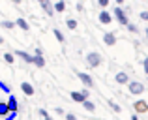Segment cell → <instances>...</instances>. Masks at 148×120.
<instances>
[{"label":"cell","instance_id":"obj_26","mask_svg":"<svg viewBox=\"0 0 148 120\" xmlns=\"http://www.w3.org/2000/svg\"><path fill=\"white\" fill-rule=\"evenodd\" d=\"M139 17L143 19V21H148V11H141V15Z\"/></svg>","mask_w":148,"mask_h":120},{"label":"cell","instance_id":"obj_8","mask_svg":"<svg viewBox=\"0 0 148 120\" xmlns=\"http://www.w3.org/2000/svg\"><path fill=\"white\" fill-rule=\"evenodd\" d=\"M103 41H105V45L107 47H112V45L116 43V36H114V32H107L103 36Z\"/></svg>","mask_w":148,"mask_h":120},{"label":"cell","instance_id":"obj_35","mask_svg":"<svg viewBox=\"0 0 148 120\" xmlns=\"http://www.w3.org/2000/svg\"><path fill=\"white\" fill-rule=\"evenodd\" d=\"M11 2H15V4H19V2H21V0H11Z\"/></svg>","mask_w":148,"mask_h":120},{"label":"cell","instance_id":"obj_4","mask_svg":"<svg viewBox=\"0 0 148 120\" xmlns=\"http://www.w3.org/2000/svg\"><path fill=\"white\" fill-rule=\"evenodd\" d=\"M69 96H71V99H73V101L83 103L84 99H88V90H73Z\"/></svg>","mask_w":148,"mask_h":120},{"label":"cell","instance_id":"obj_12","mask_svg":"<svg viewBox=\"0 0 148 120\" xmlns=\"http://www.w3.org/2000/svg\"><path fill=\"white\" fill-rule=\"evenodd\" d=\"M10 113H11V109H10V105H8V101H6V103L2 101V103H0V117H4V118H6Z\"/></svg>","mask_w":148,"mask_h":120},{"label":"cell","instance_id":"obj_2","mask_svg":"<svg viewBox=\"0 0 148 120\" xmlns=\"http://www.w3.org/2000/svg\"><path fill=\"white\" fill-rule=\"evenodd\" d=\"M86 64L90 66V68H98L101 64V55L99 53H88L86 55Z\"/></svg>","mask_w":148,"mask_h":120},{"label":"cell","instance_id":"obj_23","mask_svg":"<svg viewBox=\"0 0 148 120\" xmlns=\"http://www.w3.org/2000/svg\"><path fill=\"white\" fill-rule=\"evenodd\" d=\"M109 105H111V109L114 111V113H120V111H122V109H120V105H116L114 101H109Z\"/></svg>","mask_w":148,"mask_h":120},{"label":"cell","instance_id":"obj_14","mask_svg":"<svg viewBox=\"0 0 148 120\" xmlns=\"http://www.w3.org/2000/svg\"><path fill=\"white\" fill-rule=\"evenodd\" d=\"M34 66H38V68H43V66H45L43 55H34Z\"/></svg>","mask_w":148,"mask_h":120},{"label":"cell","instance_id":"obj_28","mask_svg":"<svg viewBox=\"0 0 148 120\" xmlns=\"http://www.w3.org/2000/svg\"><path fill=\"white\" fill-rule=\"evenodd\" d=\"M98 4L101 8H107V4H109V0H98Z\"/></svg>","mask_w":148,"mask_h":120},{"label":"cell","instance_id":"obj_10","mask_svg":"<svg viewBox=\"0 0 148 120\" xmlns=\"http://www.w3.org/2000/svg\"><path fill=\"white\" fill-rule=\"evenodd\" d=\"M21 90L25 92V96H34V86L30 83H26V81H25V83H21Z\"/></svg>","mask_w":148,"mask_h":120},{"label":"cell","instance_id":"obj_7","mask_svg":"<svg viewBox=\"0 0 148 120\" xmlns=\"http://www.w3.org/2000/svg\"><path fill=\"white\" fill-rule=\"evenodd\" d=\"M114 81L118 84H127V83H130V75L124 73V71H118V73H116V77H114Z\"/></svg>","mask_w":148,"mask_h":120},{"label":"cell","instance_id":"obj_20","mask_svg":"<svg viewBox=\"0 0 148 120\" xmlns=\"http://www.w3.org/2000/svg\"><path fill=\"white\" fill-rule=\"evenodd\" d=\"M54 10H56V11H64L66 10V2H64V0L56 2V4H54Z\"/></svg>","mask_w":148,"mask_h":120},{"label":"cell","instance_id":"obj_36","mask_svg":"<svg viewBox=\"0 0 148 120\" xmlns=\"http://www.w3.org/2000/svg\"><path fill=\"white\" fill-rule=\"evenodd\" d=\"M146 38H148V28H146Z\"/></svg>","mask_w":148,"mask_h":120},{"label":"cell","instance_id":"obj_15","mask_svg":"<svg viewBox=\"0 0 148 120\" xmlns=\"http://www.w3.org/2000/svg\"><path fill=\"white\" fill-rule=\"evenodd\" d=\"M8 105H10L11 111H17V98H15V96H10V98H8Z\"/></svg>","mask_w":148,"mask_h":120},{"label":"cell","instance_id":"obj_29","mask_svg":"<svg viewBox=\"0 0 148 120\" xmlns=\"http://www.w3.org/2000/svg\"><path fill=\"white\" fill-rule=\"evenodd\" d=\"M40 115H41V117H45V118H49V113L45 109H40Z\"/></svg>","mask_w":148,"mask_h":120},{"label":"cell","instance_id":"obj_16","mask_svg":"<svg viewBox=\"0 0 148 120\" xmlns=\"http://www.w3.org/2000/svg\"><path fill=\"white\" fill-rule=\"evenodd\" d=\"M4 60H6V64H13V62H15V55H13V53H6V55H4Z\"/></svg>","mask_w":148,"mask_h":120},{"label":"cell","instance_id":"obj_11","mask_svg":"<svg viewBox=\"0 0 148 120\" xmlns=\"http://www.w3.org/2000/svg\"><path fill=\"white\" fill-rule=\"evenodd\" d=\"M17 56H19V58H23L26 64H34V56L28 55V53H25V51H17Z\"/></svg>","mask_w":148,"mask_h":120},{"label":"cell","instance_id":"obj_30","mask_svg":"<svg viewBox=\"0 0 148 120\" xmlns=\"http://www.w3.org/2000/svg\"><path fill=\"white\" fill-rule=\"evenodd\" d=\"M83 10H84V6H83V4L79 2V4H77V11H83Z\"/></svg>","mask_w":148,"mask_h":120},{"label":"cell","instance_id":"obj_33","mask_svg":"<svg viewBox=\"0 0 148 120\" xmlns=\"http://www.w3.org/2000/svg\"><path fill=\"white\" fill-rule=\"evenodd\" d=\"M2 43H4V38H2V36H0V45H2Z\"/></svg>","mask_w":148,"mask_h":120},{"label":"cell","instance_id":"obj_13","mask_svg":"<svg viewBox=\"0 0 148 120\" xmlns=\"http://www.w3.org/2000/svg\"><path fill=\"white\" fill-rule=\"evenodd\" d=\"M41 8H43V11H45L47 15H51V17H53V15H54V11H56L53 6H51V2H49V0H47V2H43V4H41Z\"/></svg>","mask_w":148,"mask_h":120},{"label":"cell","instance_id":"obj_24","mask_svg":"<svg viewBox=\"0 0 148 120\" xmlns=\"http://www.w3.org/2000/svg\"><path fill=\"white\" fill-rule=\"evenodd\" d=\"M15 25H17V23H11V21H4V23H2V26H4V28H13Z\"/></svg>","mask_w":148,"mask_h":120},{"label":"cell","instance_id":"obj_32","mask_svg":"<svg viewBox=\"0 0 148 120\" xmlns=\"http://www.w3.org/2000/svg\"><path fill=\"white\" fill-rule=\"evenodd\" d=\"M114 2H116V4H124V0H114Z\"/></svg>","mask_w":148,"mask_h":120},{"label":"cell","instance_id":"obj_1","mask_svg":"<svg viewBox=\"0 0 148 120\" xmlns=\"http://www.w3.org/2000/svg\"><path fill=\"white\" fill-rule=\"evenodd\" d=\"M114 17H116V21H118V23H120L122 26H127V25H130V19H127L126 11H124V10H122L120 6H118V8L114 10Z\"/></svg>","mask_w":148,"mask_h":120},{"label":"cell","instance_id":"obj_19","mask_svg":"<svg viewBox=\"0 0 148 120\" xmlns=\"http://www.w3.org/2000/svg\"><path fill=\"white\" fill-rule=\"evenodd\" d=\"M83 105H84V109H86V111H94V109H96V105L90 101V99H84V101H83Z\"/></svg>","mask_w":148,"mask_h":120},{"label":"cell","instance_id":"obj_9","mask_svg":"<svg viewBox=\"0 0 148 120\" xmlns=\"http://www.w3.org/2000/svg\"><path fill=\"white\" fill-rule=\"evenodd\" d=\"M111 21H112L111 13H109L107 10H103V11H101V13H99V23H101V25H109V23H111Z\"/></svg>","mask_w":148,"mask_h":120},{"label":"cell","instance_id":"obj_34","mask_svg":"<svg viewBox=\"0 0 148 120\" xmlns=\"http://www.w3.org/2000/svg\"><path fill=\"white\" fill-rule=\"evenodd\" d=\"M38 2H40V4H43V2H47V0H38Z\"/></svg>","mask_w":148,"mask_h":120},{"label":"cell","instance_id":"obj_27","mask_svg":"<svg viewBox=\"0 0 148 120\" xmlns=\"http://www.w3.org/2000/svg\"><path fill=\"white\" fill-rule=\"evenodd\" d=\"M143 66H145V73L148 75V56H146L145 60H143Z\"/></svg>","mask_w":148,"mask_h":120},{"label":"cell","instance_id":"obj_3","mask_svg":"<svg viewBox=\"0 0 148 120\" xmlns=\"http://www.w3.org/2000/svg\"><path fill=\"white\" fill-rule=\"evenodd\" d=\"M127 88H130V92H131V94H135V96L145 92V84L139 83V81H130V83H127Z\"/></svg>","mask_w":148,"mask_h":120},{"label":"cell","instance_id":"obj_25","mask_svg":"<svg viewBox=\"0 0 148 120\" xmlns=\"http://www.w3.org/2000/svg\"><path fill=\"white\" fill-rule=\"evenodd\" d=\"M127 30H130V32H133V34H135V32H137V26H135L133 23H130V25H127Z\"/></svg>","mask_w":148,"mask_h":120},{"label":"cell","instance_id":"obj_6","mask_svg":"<svg viewBox=\"0 0 148 120\" xmlns=\"http://www.w3.org/2000/svg\"><path fill=\"white\" fill-rule=\"evenodd\" d=\"M79 79L81 81H83V84H84V86H88V88H92V86H94V79H92V77L90 75H88V73H79Z\"/></svg>","mask_w":148,"mask_h":120},{"label":"cell","instance_id":"obj_18","mask_svg":"<svg viewBox=\"0 0 148 120\" xmlns=\"http://www.w3.org/2000/svg\"><path fill=\"white\" fill-rule=\"evenodd\" d=\"M17 26H19V28H23V30H28V28H30L28 23H26L25 19H17Z\"/></svg>","mask_w":148,"mask_h":120},{"label":"cell","instance_id":"obj_5","mask_svg":"<svg viewBox=\"0 0 148 120\" xmlns=\"http://www.w3.org/2000/svg\"><path fill=\"white\" fill-rule=\"evenodd\" d=\"M133 109H135V113H148V103L145 99H139V101L133 103Z\"/></svg>","mask_w":148,"mask_h":120},{"label":"cell","instance_id":"obj_21","mask_svg":"<svg viewBox=\"0 0 148 120\" xmlns=\"http://www.w3.org/2000/svg\"><path fill=\"white\" fill-rule=\"evenodd\" d=\"M0 90H2V92H6V94H10V92H11V88L8 86L6 83H2V81H0Z\"/></svg>","mask_w":148,"mask_h":120},{"label":"cell","instance_id":"obj_22","mask_svg":"<svg viewBox=\"0 0 148 120\" xmlns=\"http://www.w3.org/2000/svg\"><path fill=\"white\" fill-rule=\"evenodd\" d=\"M66 25H68V28H77V21H75V19H68V23H66Z\"/></svg>","mask_w":148,"mask_h":120},{"label":"cell","instance_id":"obj_31","mask_svg":"<svg viewBox=\"0 0 148 120\" xmlns=\"http://www.w3.org/2000/svg\"><path fill=\"white\" fill-rule=\"evenodd\" d=\"M66 118H68V120H75V115L69 113V115H66Z\"/></svg>","mask_w":148,"mask_h":120},{"label":"cell","instance_id":"obj_17","mask_svg":"<svg viewBox=\"0 0 148 120\" xmlns=\"http://www.w3.org/2000/svg\"><path fill=\"white\" fill-rule=\"evenodd\" d=\"M53 32H54V38H56V40L60 41V43H64V40H66V38H64V34H62V32H60L58 28H54Z\"/></svg>","mask_w":148,"mask_h":120}]
</instances>
